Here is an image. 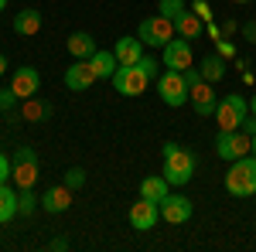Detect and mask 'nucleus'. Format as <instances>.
Here are the masks:
<instances>
[{
	"mask_svg": "<svg viewBox=\"0 0 256 252\" xmlns=\"http://www.w3.org/2000/svg\"><path fill=\"white\" fill-rule=\"evenodd\" d=\"M226 191L232 198H253L256 194V157L246 154L229 164V174H226Z\"/></svg>",
	"mask_w": 256,
	"mask_h": 252,
	"instance_id": "nucleus-2",
	"label": "nucleus"
},
{
	"mask_svg": "<svg viewBox=\"0 0 256 252\" xmlns=\"http://www.w3.org/2000/svg\"><path fill=\"white\" fill-rule=\"evenodd\" d=\"M239 130H242V133H250V136H256V116H246Z\"/></svg>",
	"mask_w": 256,
	"mask_h": 252,
	"instance_id": "nucleus-34",
	"label": "nucleus"
},
{
	"mask_svg": "<svg viewBox=\"0 0 256 252\" xmlns=\"http://www.w3.org/2000/svg\"><path fill=\"white\" fill-rule=\"evenodd\" d=\"M65 184H68L72 191H79L82 184H86V171H82V167H68V171H65Z\"/></svg>",
	"mask_w": 256,
	"mask_h": 252,
	"instance_id": "nucleus-27",
	"label": "nucleus"
},
{
	"mask_svg": "<svg viewBox=\"0 0 256 252\" xmlns=\"http://www.w3.org/2000/svg\"><path fill=\"white\" fill-rule=\"evenodd\" d=\"M144 48H147V44L134 34V38H120L116 44H113V55H116L120 65H137V61L144 58Z\"/></svg>",
	"mask_w": 256,
	"mask_h": 252,
	"instance_id": "nucleus-16",
	"label": "nucleus"
},
{
	"mask_svg": "<svg viewBox=\"0 0 256 252\" xmlns=\"http://www.w3.org/2000/svg\"><path fill=\"white\" fill-rule=\"evenodd\" d=\"M10 89L18 92V99H31V96H38V89H41V75H38V68H31V65H20L18 72H14V78H10Z\"/></svg>",
	"mask_w": 256,
	"mask_h": 252,
	"instance_id": "nucleus-14",
	"label": "nucleus"
},
{
	"mask_svg": "<svg viewBox=\"0 0 256 252\" xmlns=\"http://www.w3.org/2000/svg\"><path fill=\"white\" fill-rule=\"evenodd\" d=\"M65 48H68V55H72V58H92V55L99 51V48H96V38H92V34H86V31L68 34Z\"/></svg>",
	"mask_w": 256,
	"mask_h": 252,
	"instance_id": "nucleus-18",
	"label": "nucleus"
},
{
	"mask_svg": "<svg viewBox=\"0 0 256 252\" xmlns=\"http://www.w3.org/2000/svg\"><path fill=\"white\" fill-rule=\"evenodd\" d=\"M216 154L222 157V160H239V157L253 154V136L242 133V130H218L216 136Z\"/></svg>",
	"mask_w": 256,
	"mask_h": 252,
	"instance_id": "nucleus-6",
	"label": "nucleus"
},
{
	"mask_svg": "<svg viewBox=\"0 0 256 252\" xmlns=\"http://www.w3.org/2000/svg\"><path fill=\"white\" fill-rule=\"evenodd\" d=\"M253 157H256V136H253Z\"/></svg>",
	"mask_w": 256,
	"mask_h": 252,
	"instance_id": "nucleus-40",
	"label": "nucleus"
},
{
	"mask_svg": "<svg viewBox=\"0 0 256 252\" xmlns=\"http://www.w3.org/2000/svg\"><path fill=\"white\" fill-rule=\"evenodd\" d=\"M137 65H140V68H144V72H147V78H150V82H154V78L160 75V61H158V58H150L147 51H144V58H140Z\"/></svg>",
	"mask_w": 256,
	"mask_h": 252,
	"instance_id": "nucleus-28",
	"label": "nucleus"
},
{
	"mask_svg": "<svg viewBox=\"0 0 256 252\" xmlns=\"http://www.w3.org/2000/svg\"><path fill=\"white\" fill-rule=\"evenodd\" d=\"M192 41L188 38H171L164 44V61L160 65H168V68H174V72H184V68H192Z\"/></svg>",
	"mask_w": 256,
	"mask_h": 252,
	"instance_id": "nucleus-9",
	"label": "nucleus"
},
{
	"mask_svg": "<svg viewBox=\"0 0 256 252\" xmlns=\"http://www.w3.org/2000/svg\"><path fill=\"white\" fill-rule=\"evenodd\" d=\"M20 119H28V123H44V119L52 116V102H44V99L31 96V99H20Z\"/></svg>",
	"mask_w": 256,
	"mask_h": 252,
	"instance_id": "nucleus-19",
	"label": "nucleus"
},
{
	"mask_svg": "<svg viewBox=\"0 0 256 252\" xmlns=\"http://www.w3.org/2000/svg\"><path fill=\"white\" fill-rule=\"evenodd\" d=\"M18 92H14V89H7V92H0V109H4V113H10V109H18Z\"/></svg>",
	"mask_w": 256,
	"mask_h": 252,
	"instance_id": "nucleus-29",
	"label": "nucleus"
},
{
	"mask_svg": "<svg viewBox=\"0 0 256 252\" xmlns=\"http://www.w3.org/2000/svg\"><path fill=\"white\" fill-rule=\"evenodd\" d=\"M34 208H38L34 191H31V188H20V194H18V215H31Z\"/></svg>",
	"mask_w": 256,
	"mask_h": 252,
	"instance_id": "nucleus-26",
	"label": "nucleus"
},
{
	"mask_svg": "<svg viewBox=\"0 0 256 252\" xmlns=\"http://www.w3.org/2000/svg\"><path fill=\"white\" fill-rule=\"evenodd\" d=\"M250 109H253V116H256V96H253V99H250Z\"/></svg>",
	"mask_w": 256,
	"mask_h": 252,
	"instance_id": "nucleus-38",
	"label": "nucleus"
},
{
	"mask_svg": "<svg viewBox=\"0 0 256 252\" xmlns=\"http://www.w3.org/2000/svg\"><path fill=\"white\" fill-rule=\"evenodd\" d=\"M7 72V55H0V75Z\"/></svg>",
	"mask_w": 256,
	"mask_h": 252,
	"instance_id": "nucleus-37",
	"label": "nucleus"
},
{
	"mask_svg": "<svg viewBox=\"0 0 256 252\" xmlns=\"http://www.w3.org/2000/svg\"><path fill=\"white\" fill-rule=\"evenodd\" d=\"M246 116H250V102L239 96V92H229L226 99H218V106H216L218 130H239Z\"/></svg>",
	"mask_w": 256,
	"mask_h": 252,
	"instance_id": "nucleus-7",
	"label": "nucleus"
},
{
	"mask_svg": "<svg viewBox=\"0 0 256 252\" xmlns=\"http://www.w3.org/2000/svg\"><path fill=\"white\" fill-rule=\"evenodd\" d=\"M198 72H202V78H205V82H212V85H216V82H222V78H226V58H222L218 51H212V55H205V58H202Z\"/></svg>",
	"mask_w": 256,
	"mask_h": 252,
	"instance_id": "nucleus-22",
	"label": "nucleus"
},
{
	"mask_svg": "<svg viewBox=\"0 0 256 252\" xmlns=\"http://www.w3.org/2000/svg\"><path fill=\"white\" fill-rule=\"evenodd\" d=\"M232 3H253V0H232Z\"/></svg>",
	"mask_w": 256,
	"mask_h": 252,
	"instance_id": "nucleus-39",
	"label": "nucleus"
},
{
	"mask_svg": "<svg viewBox=\"0 0 256 252\" xmlns=\"http://www.w3.org/2000/svg\"><path fill=\"white\" fill-rule=\"evenodd\" d=\"M68 205H72V188H68V184H52L48 191L41 194V208L48 215L68 212Z\"/></svg>",
	"mask_w": 256,
	"mask_h": 252,
	"instance_id": "nucleus-15",
	"label": "nucleus"
},
{
	"mask_svg": "<svg viewBox=\"0 0 256 252\" xmlns=\"http://www.w3.org/2000/svg\"><path fill=\"white\" fill-rule=\"evenodd\" d=\"M130 225L137 229V232H150L154 225H158V218H160V208H158V201H147V198H140V201H134L130 205Z\"/></svg>",
	"mask_w": 256,
	"mask_h": 252,
	"instance_id": "nucleus-11",
	"label": "nucleus"
},
{
	"mask_svg": "<svg viewBox=\"0 0 256 252\" xmlns=\"http://www.w3.org/2000/svg\"><path fill=\"white\" fill-rule=\"evenodd\" d=\"M188 102L195 106V113H198V116H212V113H216V106H218V99H216V89H212V82L198 78L195 85L188 89Z\"/></svg>",
	"mask_w": 256,
	"mask_h": 252,
	"instance_id": "nucleus-13",
	"label": "nucleus"
},
{
	"mask_svg": "<svg viewBox=\"0 0 256 252\" xmlns=\"http://www.w3.org/2000/svg\"><path fill=\"white\" fill-rule=\"evenodd\" d=\"M158 208H160V218H164V222H171V225L188 222V218H192V212H195L192 198H184V194H168Z\"/></svg>",
	"mask_w": 256,
	"mask_h": 252,
	"instance_id": "nucleus-10",
	"label": "nucleus"
},
{
	"mask_svg": "<svg viewBox=\"0 0 256 252\" xmlns=\"http://www.w3.org/2000/svg\"><path fill=\"white\" fill-rule=\"evenodd\" d=\"M14 31H18L20 38L38 34V31H41V10H34V7H24V10H18V17H14Z\"/></svg>",
	"mask_w": 256,
	"mask_h": 252,
	"instance_id": "nucleus-21",
	"label": "nucleus"
},
{
	"mask_svg": "<svg viewBox=\"0 0 256 252\" xmlns=\"http://www.w3.org/2000/svg\"><path fill=\"white\" fill-rule=\"evenodd\" d=\"M174 31H178V38L195 41V38H202V31H205V20L198 17L195 10H184L181 17H174Z\"/></svg>",
	"mask_w": 256,
	"mask_h": 252,
	"instance_id": "nucleus-20",
	"label": "nucleus"
},
{
	"mask_svg": "<svg viewBox=\"0 0 256 252\" xmlns=\"http://www.w3.org/2000/svg\"><path fill=\"white\" fill-rule=\"evenodd\" d=\"M158 96L164 106H171V109H181L184 102H188V78H184V72H174V68H168V72H160L158 78Z\"/></svg>",
	"mask_w": 256,
	"mask_h": 252,
	"instance_id": "nucleus-3",
	"label": "nucleus"
},
{
	"mask_svg": "<svg viewBox=\"0 0 256 252\" xmlns=\"http://www.w3.org/2000/svg\"><path fill=\"white\" fill-rule=\"evenodd\" d=\"M89 61H92L96 78H113V72L120 68V61H116V55H113V51H96Z\"/></svg>",
	"mask_w": 256,
	"mask_h": 252,
	"instance_id": "nucleus-23",
	"label": "nucleus"
},
{
	"mask_svg": "<svg viewBox=\"0 0 256 252\" xmlns=\"http://www.w3.org/2000/svg\"><path fill=\"white\" fill-rule=\"evenodd\" d=\"M168 194H171V181L164 174H150V177L140 181V198H147V201H158L160 205Z\"/></svg>",
	"mask_w": 256,
	"mask_h": 252,
	"instance_id": "nucleus-17",
	"label": "nucleus"
},
{
	"mask_svg": "<svg viewBox=\"0 0 256 252\" xmlns=\"http://www.w3.org/2000/svg\"><path fill=\"white\" fill-rule=\"evenodd\" d=\"M14 215H18V194L7 184H0V225H7Z\"/></svg>",
	"mask_w": 256,
	"mask_h": 252,
	"instance_id": "nucleus-24",
	"label": "nucleus"
},
{
	"mask_svg": "<svg viewBox=\"0 0 256 252\" xmlns=\"http://www.w3.org/2000/svg\"><path fill=\"white\" fill-rule=\"evenodd\" d=\"M192 10H195V14L205 20V24L212 20V7H208V0H195V3H192Z\"/></svg>",
	"mask_w": 256,
	"mask_h": 252,
	"instance_id": "nucleus-31",
	"label": "nucleus"
},
{
	"mask_svg": "<svg viewBox=\"0 0 256 252\" xmlns=\"http://www.w3.org/2000/svg\"><path fill=\"white\" fill-rule=\"evenodd\" d=\"M216 51H218L226 61L236 58V44H232V41H226V38H216Z\"/></svg>",
	"mask_w": 256,
	"mask_h": 252,
	"instance_id": "nucleus-30",
	"label": "nucleus"
},
{
	"mask_svg": "<svg viewBox=\"0 0 256 252\" xmlns=\"http://www.w3.org/2000/svg\"><path fill=\"white\" fill-rule=\"evenodd\" d=\"M7 177H10V160L0 154V184H7Z\"/></svg>",
	"mask_w": 256,
	"mask_h": 252,
	"instance_id": "nucleus-33",
	"label": "nucleus"
},
{
	"mask_svg": "<svg viewBox=\"0 0 256 252\" xmlns=\"http://www.w3.org/2000/svg\"><path fill=\"white\" fill-rule=\"evenodd\" d=\"M10 177L18 188H34L38 181V154L31 147H18L10 157Z\"/></svg>",
	"mask_w": 256,
	"mask_h": 252,
	"instance_id": "nucleus-8",
	"label": "nucleus"
},
{
	"mask_svg": "<svg viewBox=\"0 0 256 252\" xmlns=\"http://www.w3.org/2000/svg\"><path fill=\"white\" fill-rule=\"evenodd\" d=\"M48 249H68V239H62V235H58V239H52Z\"/></svg>",
	"mask_w": 256,
	"mask_h": 252,
	"instance_id": "nucleus-36",
	"label": "nucleus"
},
{
	"mask_svg": "<svg viewBox=\"0 0 256 252\" xmlns=\"http://www.w3.org/2000/svg\"><path fill=\"white\" fill-rule=\"evenodd\" d=\"M188 7H184V0H160L158 3V14H164L168 20H174V17H181Z\"/></svg>",
	"mask_w": 256,
	"mask_h": 252,
	"instance_id": "nucleus-25",
	"label": "nucleus"
},
{
	"mask_svg": "<svg viewBox=\"0 0 256 252\" xmlns=\"http://www.w3.org/2000/svg\"><path fill=\"white\" fill-rule=\"evenodd\" d=\"M218 31H222V38H229V34H236V31H239V24H236V20H226Z\"/></svg>",
	"mask_w": 256,
	"mask_h": 252,
	"instance_id": "nucleus-35",
	"label": "nucleus"
},
{
	"mask_svg": "<svg viewBox=\"0 0 256 252\" xmlns=\"http://www.w3.org/2000/svg\"><path fill=\"white\" fill-rule=\"evenodd\" d=\"M174 34H178L174 20H168L164 14H150V17L140 20V27H137V38L144 41V44H150V48H164Z\"/></svg>",
	"mask_w": 256,
	"mask_h": 252,
	"instance_id": "nucleus-5",
	"label": "nucleus"
},
{
	"mask_svg": "<svg viewBox=\"0 0 256 252\" xmlns=\"http://www.w3.org/2000/svg\"><path fill=\"white\" fill-rule=\"evenodd\" d=\"M160 174L168 177L174 188H184L192 177H195V154L192 150H184L181 143H164V171Z\"/></svg>",
	"mask_w": 256,
	"mask_h": 252,
	"instance_id": "nucleus-1",
	"label": "nucleus"
},
{
	"mask_svg": "<svg viewBox=\"0 0 256 252\" xmlns=\"http://www.w3.org/2000/svg\"><path fill=\"white\" fill-rule=\"evenodd\" d=\"M4 7H7V0H0V10H4Z\"/></svg>",
	"mask_w": 256,
	"mask_h": 252,
	"instance_id": "nucleus-41",
	"label": "nucleus"
},
{
	"mask_svg": "<svg viewBox=\"0 0 256 252\" xmlns=\"http://www.w3.org/2000/svg\"><path fill=\"white\" fill-rule=\"evenodd\" d=\"M239 31H242V38L250 41V44H256V20H246V24H242Z\"/></svg>",
	"mask_w": 256,
	"mask_h": 252,
	"instance_id": "nucleus-32",
	"label": "nucleus"
},
{
	"mask_svg": "<svg viewBox=\"0 0 256 252\" xmlns=\"http://www.w3.org/2000/svg\"><path fill=\"white\" fill-rule=\"evenodd\" d=\"M92 82H99V78H96V72H92V61L89 58H76V65L65 68V85H68L72 92L92 89Z\"/></svg>",
	"mask_w": 256,
	"mask_h": 252,
	"instance_id": "nucleus-12",
	"label": "nucleus"
},
{
	"mask_svg": "<svg viewBox=\"0 0 256 252\" xmlns=\"http://www.w3.org/2000/svg\"><path fill=\"white\" fill-rule=\"evenodd\" d=\"M113 89H116L120 96H126V99H137V96H144L147 92V72L140 68V65H120L116 72H113Z\"/></svg>",
	"mask_w": 256,
	"mask_h": 252,
	"instance_id": "nucleus-4",
	"label": "nucleus"
}]
</instances>
